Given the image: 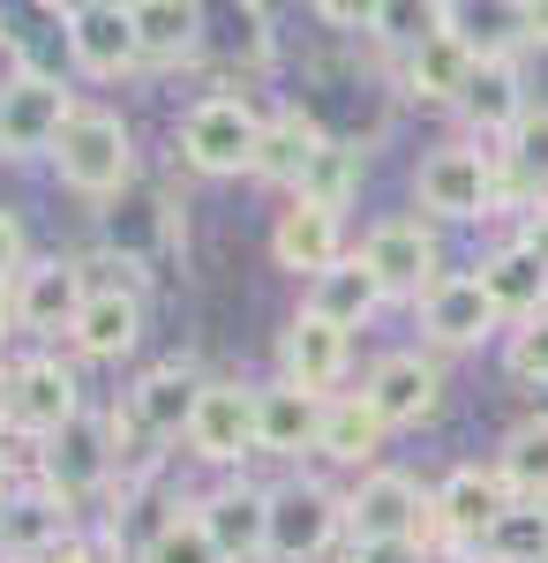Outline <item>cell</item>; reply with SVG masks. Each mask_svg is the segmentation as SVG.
Here are the masks:
<instances>
[{
    "label": "cell",
    "instance_id": "cell-1",
    "mask_svg": "<svg viewBox=\"0 0 548 563\" xmlns=\"http://www.w3.org/2000/svg\"><path fill=\"white\" fill-rule=\"evenodd\" d=\"M414 203L428 218H443V225H481V218H496L511 203L504 196V158L496 151H481V143H436L421 166H414Z\"/></svg>",
    "mask_w": 548,
    "mask_h": 563
},
{
    "label": "cell",
    "instance_id": "cell-38",
    "mask_svg": "<svg viewBox=\"0 0 548 563\" xmlns=\"http://www.w3.org/2000/svg\"><path fill=\"white\" fill-rule=\"evenodd\" d=\"M511 241H526V249H534V256L548 263V203H534V211H518V233H511Z\"/></svg>",
    "mask_w": 548,
    "mask_h": 563
},
{
    "label": "cell",
    "instance_id": "cell-9",
    "mask_svg": "<svg viewBox=\"0 0 548 563\" xmlns=\"http://www.w3.org/2000/svg\"><path fill=\"white\" fill-rule=\"evenodd\" d=\"M346 541V496L324 481H278L271 488V563H316Z\"/></svg>",
    "mask_w": 548,
    "mask_h": 563
},
{
    "label": "cell",
    "instance_id": "cell-33",
    "mask_svg": "<svg viewBox=\"0 0 548 563\" xmlns=\"http://www.w3.org/2000/svg\"><path fill=\"white\" fill-rule=\"evenodd\" d=\"M465 563H548V504H511Z\"/></svg>",
    "mask_w": 548,
    "mask_h": 563
},
{
    "label": "cell",
    "instance_id": "cell-13",
    "mask_svg": "<svg viewBox=\"0 0 548 563\" xmlns=\"http://www.w3.org/2000/svg\"><path fill=\"white\" fill-rule=\"evenodd\" d=\"M361 398H369V413H376L383 429H421V421H436V406H443V368L414 346L383 353L376 368H369V384H361Z\"/></svg>",
    "mask_w": 548,
    "mask_h": 563
},
{
    "label": "cell",
    "instance_id": "cell-7",
    "mask_svg": "<svg viewBox=\"0 0 548 563\" xmlns=\"http://www.w3.org/2000/svg\"><path fill=\"white\" fill-rule=\"evenodd\" d=\"M76 121V90L61 76H0V158L23 166V158H53L61 129Z\"/></svg>",
    "mask_w": 548,
    "mask_h": 563
},
{
    "label": "cell",
    "instance_id": "cell-28",
    "mask_svg": "<svg viewBox=\"0 0 548 563\" xmlns=\"http://www.w3.org/2000/svg\"><path fill=\"white\" fill-rule=\"evenodd\" d=\"M383 301H391V294L376 286V271H369L361 256L331 263V271H324V278L308 286V308H316L324 323H338V331H361V323H369Z\"/></svg>",
    "mask_w": 548,
    "mask_h": 563
},
{
    "label": "cell",
    "instance_id": "cell-2",
    "mask_svg": "<svg viewBox=\"0 0 548 563\" xmlns=\"http://www.w3.org/2000/svg\"><path fill=\"white\" fill-rule=\"evenodd\" d=\"M84 421V384L61 353H31L15 368H0V429L23 443H53L61 429Z\"/></svg>",
    "mask_w": 548,
    "mask_h": 563
},
{
    "label": "cell",
    "instance_id": "cell-40",
    "mask_svg": "<svg viewBox=\"0 0 548 563\" xmlns=\"http://www.w3.org/2000/svg\"><path fill=\"white\" fill-rule=\"evenodd\" d=\"M45 563H106V549H98L90 533H68V541H61V549H53Z\"/></svg>",
    "mask_w": 548,
    "mask_h": 563
},
{
    "label": "cell",
    "instance_id": "cell-39",
    "mask_svg": "<svg viewBox=\"0 0 548 563\" xmlns=\"http://www.w3.org/2000/svg\"><path fill=\"white\" fill-rule=\"evenodd\" d=\"M518 45H548V0H518Z\"/></svg>",
    "mask_w": 548,
    "mask_h": 563
},
{
    "label": "cell",
    "instance_id": "cell-32",
    "mask_svg": "<svg viewBox=\"0 0 548 563\" xmlns=\"http://www.w3.org/2000/svg\"><path fill=\"white\" fill-rule=\"evenodd\" d=\"M369 31L406 60L414 45H428L436 31H451V0H369Z\"/></svg>",
    "mask_w": 548,
    "mask_h": 563
},
{
    "label": "cell",
    "instance_id": "cell-23",
    "mask_svg": "<svg viewBox=\"0 0 548 563\" xmlns=\"http://www.w3.org/2000/svg\"><path fill=\"white\" fill-rule=\"evenodd\" d=\"M324 143H331V135L316 129V113H300V106H271V113H263V143H255V180H271V188H300V174L316 166Z\"/></svg>",
    "mask_w": 548,
    "mask_h": 563
},
{
    "label": "cell",
    "instance_id": "cell-11",
    "mask_svg": "<svg viewBox=\"0 0 548 563\" xmlns=\"http://www.w3.org/2000/svg\"><path fill=\"white\" fill-rule=\"evenodd\" d=\"M353 256L376 271L383 294H414V301L443 278V249H436V225L428 218H376Z\"/></svg>",
    "mask_w": 548,
    "mask_h": 563
},
{
    "label": "cell",
    "instance_id": "cell-15",
    "mask_svg": "<svg viewBox=\"0 0 548 563\" xmlns=\"http://www.w3.org/2000/svg\"><path fill=\"white\" fill-rule=\"evenodd\" d=\"M249 451H255V390L233 384V376H218V384H204V398H196L188 459H204V466H241Z\"/></svg>",
    "mask_w": 548,
    "mask_h": 563
},
{
    "label": "cell",
    "instance_id": "cell-27",
    "mask_svg": "<svg viewBox=\"0 0 548 563\" xmlns=\"http://www.w3.org/2000/svg\"><path fill=\"white\" fill-rule=\"evenodd\" d=\"M496 158H504V196L518 211L548 203V106H526V121L496 143Z\"/></svg>",
    "mask_w": 548,
    "mask_h": 563
},
{
    "label": "cell",
    "instance_id": "cell-22",
    "mask_svg": "<svg viewBox=\"0 0 548 563\" xmlns=\"http://www.w3.org/2000/svg\"><path fill=\"white\" fill-rule=\"evenodd\" d=\"M324 406H331V398H308V390H294V384H263L255 390V451H263V459H300V451H316Z\"/></svg>",
    "mask_w": 548,
    "mask_h": 563
},
{
    "label": "cell",
    "instance_id": "cell-35",
    "mask_svg": "<svg viewBox=\"0 0 548 563\" xmlns=\"http://www.w3.org/2000/svg\"><path fill=\"white\" fill-rule=\"evenodd\" d=\"M504 376H511V384H526V390H548V316L504 331Z\"/></svg>",
    "mask_w": 548,
    "mask_h": 563
},
{
    "label": "cell",
    "instance_id": "cell-20",
    "mask_svg": "<svg viewBox=\"0 0 548 563\" xmlns=\"http://www.w3.org/2000/svg\"><path fill=\"white\" fill-rule=\"evenodd\" d=\"M196 519L211 526L218 556L226 563H263L271 556V488H211L204 504H196Z\"/></svg>",
    "mask_w": 548,
    "mask_h": 563
},
{
    "label": "cell",
    "instance_id": "cell-26",
    "mask_svg": "<svg viewBox=\"0 0 548 563\" xmlns=\"http://www.w3.org/2000/svg\"><path fill=\"white\" fill-rule=\"evenodd\" d=\"M383 421L369 413V398L353 390V398H331L324 406V435H316V459H331V466H361V474H376L383 466Z\"/></svg>",
    "mask_w": 548,
    "mask_h": 563
},
{
    "label": "cell",
    "instance_id": "cell-36",
    "mask_svg": "<svg viewBox=\"0 0 548 563\" xmlns=\"http://www.w3.org/2000/svg\"><path fill=\"white\" fill-rule=\"evenodd\" d=\"M23 271H31V233H23L15 211H0V294H8Z\"/></svg>",
    "mask_w": 548,
    "mask_h": 563
},
{
    "label": "cell",
    "instance_id": "cell-25",
    "mask_svg": "<svg viewBox=\"0 0 548 563\" xmlns=\"http://www.w3.org/2000/svg\"><path fill=\"white\" fill-rule=\"evenodd\" d=\"M143 339V294H90L84 316L68 323V346L84 361H121Z\"/></svg>",
    "mask_w": 548,
    "mask_h": 563
},
{
    "label": "cell",
    "instance_id": "cell-30",
    "mask_svg": "<svg viewBox=\"0 0 548 563\" xmlns=\"http://www.w3.org/2000/svg\"><path fill=\"white\" fill-rule=\"evenodd\" d=\"M135 45H143V60H196L204 8L196 0H135Z\"/></svg>",
    "mask_w": 548,
    "mask_h": 563
},
{
    "label": "cell",
    "instance_id": "cell-34",
    "mask_svg": "<svg viewBox=\"0 0 548 563\" xmlns=\"http://www.w3.org/2000/svg\"><path fill=\"white\" fill-rule=\"evenodd\" d=\"M143 563H226L211 541V526L196 519V511H173V519H158V533L143 541Z\"/></svg>",
    "mask_w": 548,
    "mask_h": 563
},
{
    "label": "cell",
    "instance_id": "cell-18",
    "mask_svg": "<svg viewBox=\"0 0 548 563\" xmlns=\"http://www.w3.org/2000/svg\"><path fill=\"white\" fill-rule=\"evenodd\" d=\"M414 308H421V331L436 339V346H451V353H465V346H481V339L504 331V316H496V301L481 294L473 271H443Z\"/></svg>",
    "mask_w": 548,
    "mask_h": 563
},
{
    "label": "cell",
    "instance_id": "cell-37",
    "mask_svg": "<svg viewBox=\"0 0 548 563\" xmlns=\"http://www.w3.org/2000/svg\"><path fill=\"white\" fill-rule=\"evenodd\" d=\"M338 563H421V549H406V541H346Z\"/></svg>",
    "mask_w": 548,
    "mask_h": 563
},
{
    "label": "cell",
    "instance_id": "cell-3",
    "mask_svg": "<svg viewBox=\"0 0 548 563\" xmlns=\"http://www.w3.org/2000/svg\"><path fill=\"white\" fill-rule=\"evenodd\" d=\"M255 143H263V113L233 90H211L180 113V166L204 180L255 174Z\"/></svg>",
    "mask_w": 548,
    "mask_h": 563
},
{
    "label": "cell",
    "instance_id": "cell-31",
    "mask_svg": "<svg viewBox=\"0 0 548 563\" xmlns=\"http://www.w3.org/2000/svg\"><path fill=\"white\" fill-rule=\"evenodd\" d=\"M361 174H369V158H361V143H346V135H331L324 151H316V166L300 174V203H324V211H346L353 196H361Z\"/></svg>",
    "mask_w": 548,
    "mask_h": 563
},
{
    "label": "cell",
    "instance_id": "cell-19",
    "mask_svg": "<svg viewBox=\"0 0 548 563\" xmlns=\"http://www.w3.org/2000/svg\"><path fill=\"white\" fill-rule=\"evenodd\" d=\"M90 286H84V263L68 256H45L31 263L15 286H8V308H15V331H68L84 316Z\"/></svg>",
    "mask_w": 548,
    "mask_h": 563
},
{
    "label": "cell",
    "instance_id": "cell-5",
    "mask_svg": "<svg viewBox=\"0 0 548 563\" xmlns=\"http://www.w3.org/2000/svg\"><path fill=\"white\" fill-rule=\"evenodd\" d=\"M428 533H436V504H428V488L414 474L376 466V474L353 481V496H346V541H406V549L428 556Z\"/></svg>",
    "mask_w": 548,
    "mask_h": 563
},
{
    "label": "cell",
    "instance_id": "cell-8",
    "mask_svg": "<svg viewBox=\"0 0 548 563\" xmlns=\"http://www.w3.org/2000/svg\"><path fill=\"white\" fill-rule=\"evenodd\" d=\"M113 474H121V459H113V421H98V413H84L76 429H61L53 443H39V481H45V496H53L61 511L90 504Z\"/></svg>",
    "mask_w": 548,
    "mask_h": 563
},
{
    "label": "cell",
    "instance_id": "cell-21",
    "mask_svg": "<svg viewBox=\"0 0 548 563\" xmlns=\"http://www.w3.org/2000/svg\"><path fill=\"white\" fill-rule=\"evenodd\" d=\"M473 278H481V294L496 301V316H504L511 331H518V323H534V316H548V263L534 256L526 241L489 249V256L473 263Z\"/></svg>",
    "mask_w": 548,
    "mask_h": 563
},
{
    "label": "cell",
    "instance_id": "cell-41",
    "mask_svg": "<svg viewBox=\"0 0 548 563\" xmlns=\"http://www.w3.org/2000/svg\"><path fill=\"white\" fill-rule=\"evenodd\" d=\"M15 504H23V488H15V474L0 466V526H8V511H15Z\"/></svg>",
    "mask_w": 548,
    "mask_h": 563
},
{
    "label": "cell",
    "instance_id": "cell-14",
    "mask_svg": "<svg viewBox=\"0 0 548 563\" xmlns=\"http://www.w3.org/2000/svg\"><path fill=\"white\" fill-rule=\"evenodd\" d=\"M353 361V331L324 323L316 308H300L294 323L278 331V384L308 390V398H338V376Z\"/></svg>",
    "mask_w": 548,
    "mask_h": 563
},
{
    "label": "cell",
    "instance_id": "cell-10",
    "mask_svg": "<svg viewBox=\"0 0 548 563\" xmlns=\"http://www.w3.org/2000/svg\"><path fill=\"white\" fill-rule=\"evenodd\" d=\"M61 45H68V60L84 68L90 84H113V76H128L143 60L135 8H121V0H76V8H61Z\"/></svg>",
    "mask_w": 548,
    "mask_h": 563
},
{
    "label": "cell",
    "instance_id": "cell-29",
    "mask_svg": "<svg viewBox=\"0 0 548 563\" xmlns=\"http://www.w3.org/2000/svg\"><path fill=\"white\" fill-rule=\"evenodd\" d=\"M489 466L504 474L511 504H548V413H526V421H511Z\"/></svg>",
    "mask_w": 548,
    "mask_h": 563
},
{
    "label": "cell",
    "instance_id": "cell-16",
    "mask_svg": "<svg viewBox=\"0 0 548 563\" xmlns=\"http://www.w3.org/2000/svg\"><path fill=\"white\" fill-rule=\"evenodd\" d=\"M353 249H346V211H324V203H286V211L271 218V263L278 271H294V278H324L331 263H346Z\"/></svg>",
    "mask_w": 548,
    "mask_h": 563
},
{
    "label": "cell",
    "instance_id": "cell-24",
    "mask_svg": "<svg viewBox=\"0 0 548 563\" xmlns=\"http://www.w3.org/2000/svg\"><path fill=\"white\" fill-rule=\"evenodd\" d=\"M196 398H204V384H196L180 361H166V368H151L143 384L128 390V421L151 435V443H166V435H188V421H196Z\"/></svg>",
    "mask_w": 548,
    "mask_h": 563
},
{
    "label": "cell",
    "instance_id": "cell-12",
    "mask_svg": "<svg viewBox=\"0 0 548 563\" xmlns=\"http://www.w3.org/2000/svg\"><path fill=\"white\" fill-rule=\"evenodd\" d=\"M526 60L511 53V45H489L481 53V68H473V84L459 98V121H465V143H504L518 121H526Z\"/></svg>",
    "mask_w": 548,
    "mask_h": 563
},
{
    "label": "cell",
    "instance_id": "cell-17",
    "mask_svg": "<svg viewBox=\"0 0 548 563\" xmlns=\"http://www.w3.org/2000/svg\"><path fill=\"white\" fill-rule=\"evenodd\" d=\"M473 68H481V45L459 31V8H451V31H436L428 45H414V53L398 60V90H406L414 106H451V113H459Z\"/></svg>",
    "mask_w": 548,
    "mask_h": 563
},
{
    "label": "cell",
    "instance_id": "cell-6",
    "mask_svg": "<svg viewBox=\"0 0 548 563\" xmlns=\"http://www.w3.org/2000/svg\"><path fill=\"white\" fill-rule=\"evenodd\" d=\"M428 504H436V533H428V556L443 549V556H473L481 541H489V526L511 511V488L496 466H451V474L428 488Z\"/></svg>",
    "mask_w": 548,
    "mask_h": 563
},
{
    "label": "cell",
    "instance_id": "cell-4",
    "mask_svg": "<svg viewBox=\"0 0 548 563\" xmlns=\"http://www.w3.org/2000/svg\"><path fill=\"white\" fill-rule=\"evenodd\" d=\"M53 166H61V188H76V196H121L128 174H135V135L113 106H76V121L61 129L53 143Z\"/></svg>",
    "mask_w": 548,
    "mask_h": 563
},
{
    "label": "cell",
    "instance_id": "cell-42",
    "mask_svg": "<svg viewBox=\"0 0 548 563\" xmlns=\"http://www.w3.org/2000/svg\"><path fill=\"white\" fill-rule=\"evenodd\" d=\"M8 331H15V308H8V294H0V339H8Z\"/></svg>",
    "mask_w": 548,
    "mask_h": 563
}]
</instances>
